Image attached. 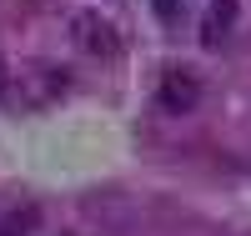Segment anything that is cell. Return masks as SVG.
Instances as JSON below:
<instances>
[{
    "instance_id": "obj_4",
    "label": "cell",
    "mask_w": 251,
    "mask_h": 236,
    "mask_svg": "<svg viewBox=\"0 0 251 236\" xmlns=\"http://www.w3.org/2000/svg\"><path fill=\"white\" fill-rule=\"evenodd\" d=\"M156 10H161L166 20H176V0H156Z\"/></svg>"
},
{
    "instance_id": "obj_2",
    "label": "cell",
    "mask_w": 251,
    "mask_h": 236,
    "mask_svg": "<svg viewBox=\"0 0 251 236\" xmlns=\"http://www.w3.org/2000/svg\"><path fill=\"white\" fill-rule=\"evenodd\" d=\"M75 26H80V46H86V51H106V55L116 51V26L106 15H80Z\"/></svg>"
},
{
    "instance_id": "obj_3",
    "label": "cell",
    "mask_w": 251,
    "mask_h": 236,
    "mask_svg": "<svg viewBox=\"0 0 251 236\" xmlns=\"http://www.w3.org/2000/svg\"><path fill=\"white\" fill-rule=\"evenodd\" d=\"M40 221V211L25 206V211H15V216H5V226H0V236H30V226Z\"/></svg>"
},
{
    "instance_id": "obj_1",
    "label": "cell",
    "mask_w": 251,
    "mask_h": 236,
    "mask_svg": "<svg viewBox=\"0 0 251 236\" xmlns=\"http://www.w3.org/2000/svg\"><path fill=\"white\" fill-rule=\"evenodd\" d=\"M196 96H201V85H196L191 71H166V80H161V105L166 111H191Z\"/></svg>"
}]
</instances>
